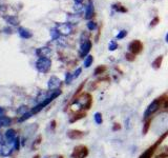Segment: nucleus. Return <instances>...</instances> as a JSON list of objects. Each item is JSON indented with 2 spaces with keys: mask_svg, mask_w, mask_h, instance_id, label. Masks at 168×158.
<instances>
[{
  "mask_svg": "<svg viewBox=\"0 0 168 158\" xmlns=\"http://www.w3.org/2000/svg\"><path fill=\"white\" fill-rule=\"evenodd\" d=\"M93 62H94V57L91 56V55L86 56L84 59V68H89V66L93 64Z\"/></svg>",
  "mask_w": 168,
  "mask_h": 158,
  "instance_id": "obj_24",
  "label": "nucleus"
},
{
  "mask_svg": "<svg viewBox=\"0 0 168 158\" xmlns=\"http://www.w3.org/2000/svg\"><path fill=\"white\" fill-rule=\"evenodd\" d=\"M87 28H88L89 31H95L97 28V24L94 22V21H88V23H87Z\"/></svg>",
  "mask_w": 168,
  "mask_h": 158,
  "instance_id": "obj_34",
  "label": "nucleus"
},
{
  "mask_svg": "<svg viewBox=\"0 0 168 158\" xmlns=\"http://www.w3.org/2000/svg\"><path fill=\"white\" fill-rule=\"evenodd\" d=\"M91 49H93V42L91 40H86V41L82 42L80 44V53H79L80 57L81 58H85L86 56H88Z\"/></svg>",
  "mask_w": 168,
  "mask_h": 158,
  "instance_id": "obj_6",
  "label": "nucleus"
},
{
  "mask_svg": "<svg viewBox=\"0 0 168 158\" xmlns=\"http://www.w3.org/2000/svg\"><path fill=\"white\" fill-rule=\"evenodd\" d=\"M158 150H160V152L155 153V158H168V145H164Z\"/></svg>",
  "mask_w": 168,
  "mask_h": 158,
  "instance_id": "obj_15",
  "label": "nucleus"
},
{
  "mask_svg": "<svg viewBox=\"0 0 168 158\" xmlns=\"http://www.w3.org/2000/svg\"><path fill=\"white\" fill-rule=\"evenodd\" d=\"M165 40H166V42H167V43H168V33H167L166 37H165Z\"/></svg>",
  "mask_w": 168,
  "mask_h": 158,
  "instance_id": "obj_41",
  "label": "nucleus"
},
{
  "mask_svg": "<svg viewBox=\"0 0 168 158\" xmlns=\"http://www.w3.org/2000/svg\"><path fill=\"white\" fill-rule=\"evenodd\" d=\"M118 49V43L116 40H112V41L109 42V44H108V50L109 51H116V50Z\"/></svg>",
  "mask_w": 168,
  "mask_h": 158,
  "instance_id": "obj_30",
  "label": "nucleus"
},
{
  "mask_svg": "<svg viewBox=\"0 0 168 158\" xmlns=\"http://www.w3.org/2000/svg\"><path fill=\"white\" fill-rule=\"evenodd\" d=\"M121 128H122V126L120 124L119 122H115L113 124V128H112V130L113 132H117V131H120L121 130Z\"/></svg>",
  "mask_w": 168,
  "mask_h": 158,
  "instance_id": "obj_35",
  "label": "nucleus"
},
{
  "mask_svg": "<svg viewBox=\"0 0 168 158\" xmlns=\"http://www.w3.org/2000/svg\"><path fill=\"white\" fill-rule=\"evenodd\" d=\"M107 71V66H98L94 71V75L95 76H99V75H102L105 72Z\"/></svg>",
  "mask_w": 168,
  "mask_h": 158,
  "instance_id": "obj_22",
  "label": "nucleus"
},
{
  "mask_svg": "<svg viewBox=\"0 0 168 158\" xmlns=\"http://www.w3.org/2000/svg\"><path fill=\"white\" fill-rule=\"evenodd\" d=\"M127 35V31L126 30H122L119 32V34L117 35V39H123V38H125Z\"/></svg>",
  "mask_w": 168,
  "mask_h": 158,
  "instance_id": "obj_33",
  "label": "nucleus"
},
{
  "mask_svg": "<svg viewBox=\"0 0 168 158\" xmlns=\"http://www.w3.org/2000/svg\"><path fill=\"white\" fill-rule=\"evenodd\" d=\"M13 143L14 142H6L4 145H2L1 149H0V155H2V156H9L12 153L13 149L15 148Z\"/></svg>",
  "mask_w": 168,
  "mask_h": 158,
  "instance_id": "obj_12",
  "label": "nucleus"
},
{
  "mask_svg": "<svg viewBox=\"0 0 168 158\" xmlns=\"http://www.w3.org/2000/svg\"><path fill=\"white\" fill-rule=\"evenodd\" d=\"M82 1H83V0H75L76 3H82Z\"/></svg>",
  "mask_w": 168,
  "mask_h": 158,
  "instance_id": "obj_40",
  "label": "nucleus"
},
{
  "mask_svg": "<svg viewBox=\"0 0 168 158\" xmlns=\"http://www.w3.org/2000/svg\"><path fill=\"white\" fill-rule=\"evenodd\" d=\"M143 49H144L143 42H142L141 40H138V39L132 40L130 43L128 44V51L134 55L141 54L142 51H143Z\"/></svg>",
  "mask_w": 168,
  "mask_h": 158,
  "instance_id": "obj_5",
  "label": "nucleus"
},
{
  "mask_svg": "<svg viewBox=\"0 0 168 158\" xmlns=\"http://www.w3.org/2000/svg\"><path fill=\"white\" fill-rule=\"evenodd\" d=\"M6 22L9 23V24L13 25H17L18 24V18L15 17V16H9V17H5Z\"/></svg>",
  "mask_w": 168,
  "mask_h": 158,
  "instance_id": "obj_27",
  "label": "nucleus"
},
{
  "mask_svg": "<svg viewBox=\"0 0 168 158\" xmlns=\"http://www.w3.org/2000/svg\"><path fill=\"white\" fill-rule=\"evenodd\" d=\"M74 9H75L76 12L80 13V12H81L82 9H83V6H82V3H76L75 6H74Z\"/></svg>",
  "mask_w": 168,
  "mask_h": 158,
  "instance_id": "obj_36",
  "label": "nucleus"
},
{
  "mask_svg": "<svg viewBox=\"0 0 168 158\" xmlns=\"http://www.w3.org/2000/svg\"><path fill=\"white\" fill-rule=\"evenodd\" d=\"M73 79H74V75H73V74L66 73V75H65V82H66V85H70V83H72Z\"/></svg>",
  "mask_w": 168,
  "mask_h": 158,
  "instance_id": "obj_32",
  "label": "nucleus"
},
{
  "mask_svg": "<svg viewBox=\"0 0 168 158\" xmlns=\"http://www.w3.org/2000/svg\"><path fill=\"white\" fill-rule=\"evenodd\" d=\"M36 54L40 58L42 57H45V58H48V56H51L52 54V50L47 47H39V49L36 51Z\"/></svg>",
  "mask_w": 168,
  "mask_h": 158,
  "instance_id": "obj_13",
  "label": "nucleus"
},
{
  "mask_svg": "<svg viewBox=\"0 0 168 158\" xmlns=\"http://www.w3.org/2000/svg\"><path fill=\"white\" fill-rule=\"evenodd\" d=\"M86 116V112L85 111H78V112H75V114L72 116V118H70V123H74L76 121L80 120V119H83L84 117Z\"/></svg>",
  "mask_w": 168,
  "mask_h": 158,
  "instance_id": "obj_14",
  "label": "nucleus"
},
{
  "mask_svg": "<svg viewBox=\"0 0 168 158\" xmlns=\"http://www.w3.org/2000/svg\"><path fill=\"white\" fill-rule=\"evenodd\" d=\"M95 16V6L93 0H89L88 4L86 6V9H85V16L84 18L87 19V20H91Z\"/></svg>",
  "mask_w": 168,
  "mask_h": 158,
  "instance_id": "obj_11",
  "label": "nucleus"
},
{
  "mask_svg": "<svg viewBox=\"0 0 168 158\" xmlns=\"http://www.w3.org/2000/svg\"><path fill=\"white\" fill-rule=\"evenodd\" d=\"M18 33H19V35H20V37L24 38V39H28V38H30L33 36L32 32L25 28H19Z\"/></svg>",
  "mask_w": 168,
  "mask_h": 158,
  "instance_id": "obj_16",
  "label": "nucleus"
},
{
  "mask_svg": "<svg viewBox=\"0 0 168 158\" xmlns=\"http://www.w3.org/2000/svg\"><path fill=\"white\" fill-rule=\"evenodd\" d=\"M9 123H11V119L8 118V117L0 116V126H9Z\"/></svg>",
  "mask_w": 168,
  "mask_h": 158,
  "instance_id": "obj_29",
  "label": "nucleus"
},
{
  "mask_svg": "<svg viewBox=\"0 0 168 158\" xmlns=\"http://www.w3.org/2000/svg\"><path fill=\"white\" fill-rule=\"evenodd\" d=\"M51 37L53 40H58L59 38L61 37V34L58 32V30L55 28H52L51 30Z\"/></svg>",
  "mask_w": 168,
  "mask_h": 158,
  "instance_id": "obj_26",
  "label": "nucleus"
},
{
  "mask_svg": "<svg viewBox=\"0 0 168 158\" xmlns=\"http://www.w3.org/2000/svg\"><path fill=\"white\" fill-rule=\"evenodd\" d=\"M136 57H137V55L132 54V53H130V52L125 54V59H126L128 62H134V60H136Z\"/></svg>",
  "mask_w": 168,
  "mask_h": 158,
  "instance_id": "obj_28",
  "label": "nucleus"
},
{
  "mask_svg": "<svg viewBox=\"0 0 168 158\" xmlns=\"http://www.w3.org/2000/svg\"><path fill=\"white\" fill-rule=\"evenodd\" d=\"M14 147H15V149L18 150V148H19V139H18V138L14 140Z\"/></svg>",
  "mask_w": 168,
  "mask_h": 158,
  "instance_id": "obj_38",
  "label": "nucleus"
},
{
  "mask_svg": "<svg viewBox=\"0 0 168 158\" xmlns=\"http://www.w3.org/2000/svg\"><path fill=\"white\" fill-rule=\"evenodd\" d=\"M163 100H164V94L161 95V96L157 97L155 99H153L152 101L150 102V104L147 107V109L145 110L143 115V119H148L150 117H153V115L157 114L158 112L161 110V107H162Z\"/></svg>",
  "mask_w": 168,
  "mask_h": 158,
  "instance_id": "obj_2",
  "label": "nucleus"
},
{
  "mask_svg": "<svg viewBox=\"0 0 168 158\" xmlns=\"http://www.w3.org/2000/svg\"><path fill=\"white\" fill-rule=\"evenodd\" d=\"M58 158H63V156H60V157H58Z\"/></svg>",
  "mask_w": 168,
  "mask_h": 158,
  "instance_id": "obj_44",
  "label": "nucleus"
},
{
  "mask_svg": "<svg viewBox=\"0 0 168 158\" xmlns=\"http://www.w3.org/2000/svg\"><path fill=\"white\" fill-rule=\"evenodd\" d=\"M89 154L88 148L85 145H79L74 148L72 153V158H86Z\"/></svg>",
  "mask_w": 168,
  "mask_h": 158,
  "instance_id": "obj_4",
  "label": "nucleus"
},
{
  "mask_svg": "<svg viewBox=\"0 0 168 158\" xmlns=\"http://www.w3.org/2000/svg\"><path fill=\"white\" fill-rule=\"evenodd\" d=\"M158 149H159V145L153 143V145H150L147 150H145V152L142 153L139 158H152L153 156H155V152H157Z\"/></svg>",
  "mask_w": 168,
  "mask_h": 158,
  "instance_id": "obj_10",
  "label": "nucleus"
},
{
  "mask_svg": "<svg viewBox=\"0 0 168 158\" xmlns=\"http://www.w3.org/2000/svg\"><path fill=\"white\" fill-rule=\"evenodd\" d=\"M94 119H95V122H96L97 124H102V122H103V116H102V114H101L100 112L95 113Z\"/></svg>",
  "mask_w": 168,
  "mask_h": 158,
  "instance_id": "obj_25",
  "label": "nucleus"
},
{
  "mask_svg": "<svg viewBox=\"0 0 168 158\" xmlns=\"http://www.w3.org/2000/svg\"><path fill=\"white\" fill-rule=\"evenodd\" d=\"M81 72H82V69H81V68H78L77 70L75 71V73H74V79L79 77L80 74H81Z\"/></svg>",
  "mask_w": 168,
  "mask_h": 158,
  "instance_id": "obj_37",
  "label": "nucleus"
},
{
  "mask_svg": "<svg viewBox=\"0 0 168 158\" xmlns=\"http://www.w3.org/2000/svg\"><path fill=\"white\" fill-rule=\"evenodd\" d=\"M56 28L58 30V32L60 33L61 35H70L73 31V28L70 25V23H59L57 24Z\"/></svg>",
  "mask_w": 168,
  "mask_h": 158,
  "instance_id": "obj_9",
  "label": "nucleus"
},
{
  "mask_svg": "<svg viewBox=\"0 0 168 158\" xmlns=\"http://www.w3.org/2000/svg\"><path fill=\"white\" fill-rule=\"evenodd\" d=\"M163 60H164V56H163V55H160V56H158L157 58H155V60L152 61V68L155 69V70H159L161 66H162Z\"/></svg>",
  "mask_w": 168,
  "mask_h": 158,
  "instance_id": "obj_18",
  "label": "nucleus"
},
{
  "mask_svg": "<svg viewBox=\"0 0 168 158\" xmlns=\"http://www.w3.org/2000/svg\"><path fill=\"white\" fill-rule=\"evenodd\" d=\"M67 137L72 140H78V139H82V138L85 136V133L83 131L80 130H76V129H73V130H68L67 131Z\"/></svg>",
  "mask_w": 168,
  "mask_h": 158,
  "instance_id": "obj_7",
  "label": "nucleus"
},
{
  "mask_svg": "<svg viewBox=\"0 0 168 158\" xmlns=\"http://www.w3.org/2000/svg\"><path fill=\"white\" fill-rule=\"evenodd\" d=\"M52 66V60L49 58H45V57H42L39 58L36 62V68L40 73H47L51 70Z\"/></svg>",
  "mask_w": 168,
  "mask_h": 158,
  "instance_id": "obj_3",
  "label": "nucleus"
},
{
  "mask_svg": "<svg viewBox=\"0 0 168 158\" xmlns=\"http://www.w3.org/2000/svg\"><path fill=\"white\" fill-rule=\"evenodd\" d=\"M2 113H3V110H2L1 107H0V114H2Z\"/></svg>",
  "mask_w": 168,
  "mask_h": 158,
  "instance_id": "obj_43",
  "label": "nucleus"
},
{
  "mask_svg": "<svg viewBox=\"0 0 168 158\" xmlns=\"http://www.w3.org/2000/svg\"><path fill=\"white\" fill-rule=\"evenodd\" d=\"M52 128H53V129L56 128V121H55V120L52 121Z\"/></svg>",
  "mask_w": 168,
  "mask_h": 158,
  "instance_id": "obj_39",
  "label": "nucleus"
},
{
  "mask_svg": "<svg viewBox=\"0 0 168 158\" xmlns=\"http://www.w3.org/2000/svg\"><path fill=\"white\" fill-rule=\"evenodd\" d=\"M85 83H86V80H84L83 82H82L81 85H80L79 87H78L77 91H76V93H75V94H74V96H73V100H74V99H76V98H77L78 96H79L80 94H82V90H83V88H84V85H85Z\"/></svg>",
  "mask_w": 168,
  "mask_h": 158,
  "instance_id": "obj_23",
  "label": "nucleus"
},
{
  "mask_svg": "<svg viewBox=\"0 0 168 158\" xmlns=\"http://www.w3.org/2000/svg\"><path fill=\"white\" fill-rule=\"evenodd\" d=\"M5 139L6 142H14L16 139V133L14 130H8L5 133Z\"/></svg>",
  "mask_w": 168,
  "mask_h": 158,
  "instance_id": "obj_19",
  "label": "nucleus"
},
{
  "mask_svg": "<svg viewBox=\"0 0 168 158\" xmlns=\"http://www.w3.org/2000/svg\"><path fill=\"white\" fill-rule=\"evenodd\" d=\"M2 143V136H1V134H0V145Z\"/></svg>",
  "mask_w": 168,
  "mask_h": 158,
  "instance_id": "obj_42",
  "label": "nucleus"
},
{
  "mask_svg": "<svg viewBox=\"0 0 168 158\" xmlns=\"http://www.w3.org/2000/svg\"><path fill=\"white\" fill-rule=\"evenodd\" d=\"M94 98L91 93H82L76 99L73 100V105H77L78 111H89L93 107ZM77 111V112H78Z\"/></svg>",
  "mask_w": 168,
  "mask_h": 158,
  "instance_id": "obj_1",
  "label": "nucleus"
},
{
  "mask_svg": "<svg viewBox=\"0 0 168 158\" xmlns=\"http://www.w3.org/2000/svg\"><path fill=\"white\" fill-rule=\"evenodd\" d=\"M152 119H153V117H150V118L145 119V120H144L143 129H142V133H143V135H146V134L148 133V131H149V129H150V126H151Z\"/></svg>",
  "mask_w": 168,
  "mask_h": 158,
  "instance_id": "obj_17",
  "label": "nucleus"
},
{
  "mask_svg": "<svg viewBox=\"0 0 168 158\" xmlns=\"http://www.w3.org/2000/svg\"><path fill=\"white\" fill-rule=\"evenodd\" d=\"M61 87V80L59 79L57 76H52L48 80V83H47V88H48L49 91H55L60 88Z\"/></svg>",
  "mask_w": 168,
  "mask_h": 158,
  "instance_id": "obj_8",
  "label": "nucleus"
},
{
  "mask_svg": "<svg viewBox=\"0 0 168 158\" xmlns=\"http://www.w3.org/2000/svg\"><path fill=\"white\" fill-rule=\"evenodd\" d=\"M160 112L161 113H168V93H165L164 94V100H163Z\"/></svg>",
  "mask_w": 168,
  "mask_h": 158,
  "instance_id": "obj_20",
  "label": "nucleus"
},
{
  "mask_svg": "<svg viewBox=\"0 0 168 158\" xmlns=\"http://www.w3.org/2000/svg\"><path fill=\"white\" fill-rule=\"evenodd\" d=\"M112 8H113V9H115L116 12H120V13H127V9L125 8L123 4L119 3V2H117V3H113Z\"/></svg>",
  "mask_w": 168,
  "mask_h": 158,
  "instance_id": "obj_21",
  "label": "nucleus"
},
{
  "mask_svg": "<svg viewBox=\"0 0 168 158\" xmlns=\"http://www.w3.org/2000/svg\"><path fill=\"white\" fill-rule=\"evenodd\" d=\"M159 23H160V18L158 17V16H155V17L150 21L149 26H150V28H155V26H157L158 24H159Z\"/></svg>",
  "mask_w": 168,
  "mask_h": 158,
  "instance_id": "obj_31",
  "label": "nucleus"
}]
</instances>
